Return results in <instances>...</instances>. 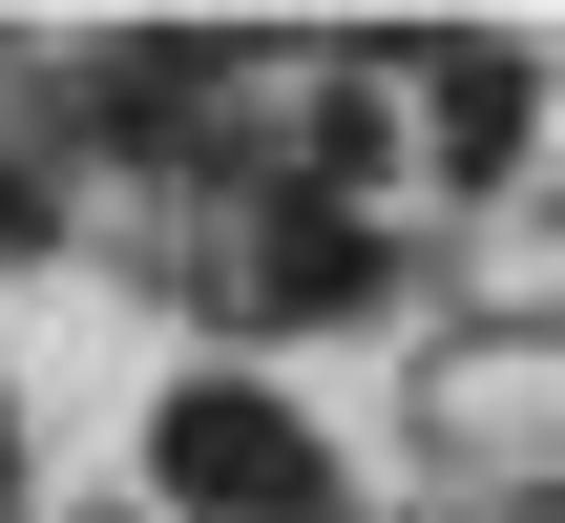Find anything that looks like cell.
<instances>
[{
    "label": "cell",
    "instance_id": "6da1fadb",
    "mask_svg": "<svg viewBox=\"0 0 565 523\" xmlns=\"http://www.w3.org/2000/svg\"><path fill=\"white\" fill-rule=\"evenodd\" d=\"M147 482H168L189 523H315L335 503V440H315L273 377H189V398L147 419Z\"/></svg>",
    "mask_w": 565,
    "mask_h": 523
},
{
    "label": "cell",
    "instance_id": "7a4b0ae2",
    "mask_svg": "<svg viewBox=\"0 0 565 523\" xmlns=\"http://www.w3.org/2000/svg\"><path fill=\"white\" fill-rule=\"evenodd\" d=\"M21 210H42V189H0V231H21Z\"/></svg>",
    "mask_w": 565,
    "mask_h": 523
}]
</instances>
